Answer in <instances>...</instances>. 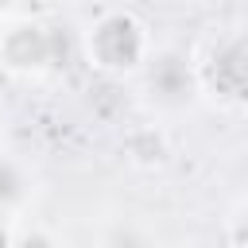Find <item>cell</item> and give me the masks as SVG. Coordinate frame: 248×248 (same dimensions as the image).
Listing matches in <instances>:
<instances>
[{
  "mask_svg": "<svg viewBox=\"0 0 248 248\" xmlns=\"http://www.w3.org/2000/svg\"><path fill=\"white\" fill-rule=\"evenodd\" d=\"M8 248H66V244L58 240L54 229H46L39 221H19L8 236Z\"/></svg>",
  "mask_w": 248,
  "mask_h": 248,
  "instance_id": "obj_8",
  "label": "cell"
},
{
  "mask_svg": "<svg viewBox=\"0 0 248 248\" xmlns=\"http://www.w3.org/2000/svg\"><path fill=\"white\" fill-rule=\"evenodd\" d=\"M194 81H198V101H209L217 112L236 116L244 112L248 97V50H244V31L225 27L205 35L194 50Z\"/></svg>",
  "mask_w": 248,
  "mask_h": 248,
  "instance_id": "obj_3",
  "label": "cell"
},
{
  "mask_svg": "<svg viewBox=\"0 0 248 248\" xmlns=\"http://www.w3.org/2000/svg\"><path fill=\"white\" fill-rule=\"evenodd\" d=\"M19 8H23V0H0V19L12 16V12H19Z\"/></svg>",
  "mask_w": 248,
  "mask_h": 248,
  "instance_id": "obj_10",
  "label": "cell"
},
{
  "mask_svg": "<svg viewBox=\"0 0 248 248\" xmlns=\"http://www.w3.org/2000/svg\"><path fill=\"white\" fill-rule=\"evenodd\" d=\"M140 105L155 116V124L182 116L198 101V81H194V58L186 46H155L143 70L132 78Z\"/></svg>",
  "mask_w": 248,
  "mask_h": 248,
  "instance_id": "obj_4",
  "label": "cell"
},
{
  "mask_svg": "<svg viewBox=\"0 0 248 248\" xmlns=\"http://www.w3.org/2000/svg\"><path fill=\"white\" fill-rule=\"evenodd\" d=\"M97 248H159V232L136 213H116L97 229Z\"/></svg>",
  "mask_w": 248,
  "mask_h": 248,
  "instance_id": "obj_6",
  "label": "cell"
},
{
  "mask_svg": "<svg viewBox=\"0 0 248 248\" xmlns=\"http://www.w3.org/2000/svg\"><path fill=\"white\" fill-rule=\"evenodd\" d=\"M31 202H35V178H31V170L19 159L0 155V221L19 225L27 217V209H31Z\"/></svg>",
  "mask_w": 248,
  "mask_h": 248,
  "instance_id": "obj_5",
  "label": "cell"
},
{
  "mask_svg": "<svg viewBox=\"0 0 248 248\" xmlns=\"http://www.w3.org/2000/svg\"><path fill=\"white\" fill-rule=\"evenodd\" d=\"M62 23L39 12H12L0 19V74L16 81H46L66 62Z\"/></svg>",
  "mask_w": 248,
  "mask_h": 248,
  "instance_id": "obj_2",
  "label": "cell"
},
{
  "mask_svg": "<svg viewBox=\"0 0 248 248\" xmlns=\"http://www.w3.org/2000/svg\"><path fill=\"white\" fill-rule=\"evenodd\" d=\"M78 50H81V58L97 74H105L112 81H128L151 58L155 35H151V27H147V19L140 12L120 8V4H108V8H101L81 27Z\"/></svg>",
  "mask_w": 248,
  "mask_h": 248,
  "instance_id": "obj_1",
  "label": "cell"
},
{
  "mask_svg": "<svg viewBox=\"0 0 248 248\" xmlns=\"http://www.w3.org/2000/svg\"><path fill=\"white\" fill-rule=\"evenodd\" d=\"M124 151H128V163H132V167H143V170L163 167V163H167V155H170V143H167L163 124H143V128L128 132Z\"/></svg>",
  "mask_w": 248,
  "mask_h": 248,
  "instance_id": "obj_7",
  "label": "cell"
},
{
  "mask_svg": "<svg viewBox=\"0 0 248 248\" xmlns=\"http://www.w3.org/2000/svg\"><path fill=\"white\" fill-rule=\"evenodd\" d=\"M240 225H244V202L236 198V202L229 205V213H225V229H229V248H244V232H240Z\"/></svg>",
  "mask_w": 248,
  "mask_h": 248,
  "instance_id": "obj_9",
  "label": "cell"
}]
</instances>
